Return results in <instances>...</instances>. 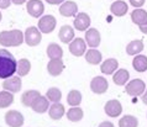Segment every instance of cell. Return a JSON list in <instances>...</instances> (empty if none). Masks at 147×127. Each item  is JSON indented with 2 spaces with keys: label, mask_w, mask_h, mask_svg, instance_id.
<instances>
[{
  "label": "cell",
  "mask_w": 147,
  "mask_h": 127,
  "mask_svg": "<svg viewBox=\"0 0 147 127\" xmlns=\"http://www.w3.org/2000/svg\"><path fill=\"white\" fill-rule=\"evenodd\" d=\"M18 69V62L7 50H0V79L13 77Z\"/></svg>",
  "instance_id": "1"
},
{
  "label": "cell",
  "mask_w": 147,
  "mask_h": 127,
  "mask_svg": "<svg viewBox=\"0 0 147 127\" xmlns=\"http://www.w3.org/2000/svg\"><path fill=\"white\" fill-rule=\"evenodd\" d=\"M22 42H25V37L20 30L0 32V44L3 47H18Z\"/></svg>",
  "instance_id": "2"
},
{
  "label": "cell",
  "mask_w": 147,
  "mask_h": 127,
  "mask_svg": "<svg viewBox=\"0 0 147 127\" xmlns=\"http://www.w3.org/2000/svg\"><path fill=\"white\" fill-rule=\"evenodd\" d=\"M146 90V84L144 80L141 79H134L131 81H129L127 85L125 87V91L130 96H140L145 93Z\"/></svg>",
  "instance_id": "3"
},
{
  "label": "cell",
  "mask_w": 147,
  "mask_h": 127,
  "mask_svg": "<svg viewBox=\"0 0 147 127\" xmlns=\"http://www.w3.org/2000/svg\"><path fill=\"white\" fill-rule=\"evenodd\" d=\"M24 37H25L26 44L30 47L37 46V44L41 42V40H42L41 31L38 30V27H35V26H30L28 28H26L25 34H24Z\"/></svg>",
  "instance_id": "4"
},
{
  "label": "cell",
  "mask_w": 147,
  "mask_h": 127,
  "mask_svg": "<svg viewBox=\"0 0 147 127\" xmlns=\"http://www.w3.org/2000/svg\"><path fill=\"white\" fill-rule=\"evenodd\" d=\"M56 17L52 15H45L38 20V30L42 34H51L56 28Z\"/></svg>",
  "instance_id": "5"
},
{
  "label": "cell",
  "mask_w": 147,
  "mask_h": 127,
  "mask_svg": "<svg viewBox=\"0 0 147 127\" xmlns=\"http://www.w3.org/2000/svg\"><path fill=\"white\" fill-rule=\"evenodd\" d=\"M5 122L9 127H21L24 125V116L16 110H9L5 114Z\"/></svg>",
  "instance_id": "6"
},
{
  "label": "cell",
  "mask_w": 147,
  "mask_h": 127,
  "mask_svg": "<svg viewBox=\"0 0 147 127\" xmlns=\"http://www.w3.org/2000/svg\"><path fill=\"white\" fill-rule=\"evenodd\" d=\"M69 52L76 57H80L87 52V42L83 38H74L69 43Z\"/></svg>",
  "instance_id": "7"
},
{
  "label": "cell",
  "mask_w": 147,
  "mask_h": 127,
  "mask_svg": "<svg viewBox=\"0 0 147 127\" xmlns=\"http://www.w3.org/2000/svg\"><path fill=\"white\" fill-rule=\"evenodd\" d=\"M26 10L32 17H40V16H42L45 11L43 3L41 0H28L26 5Z\"/></svg>",
  "instance_id": "8"
},
{
  "label": "cell",
  "mask_w": 147,
  "mask_h": 127,
  "mask_svg": "<svg viewBox=\"0 0 147 127\" xmlns=\"http://www.w3.org/2000/svg\"><path fill=\"white\" fill-rule=\"evenodd\" d=\"M105 114L109 117H117L122 112V106L119 100H109L104 106Z\"/></svg>",
  "instance_id": "9"
},
{
  "label": "cell",
  "mask_w": 147,
  "mask_h": 127,
  "mask_svg": "<svg viewBox=\"0 0 147 127\" xmlns=\"http://www.w3.org/2000/svg\"><path fill=\"white\" fill-rule=\"evenodd\" d=\"M108 88H109L108 80L104 77H95L90 81V89L95 94H104L108 90Z\"/></svg>",
  "instance_id": "10"
},
{
  "label": "cell",
  "mask_w": 147,
  "mask_h": 127,
  "mask_svg": "<svg viewBox=\"0 0 147 127\" xmlns=\"http://www.w3.org/2000/svg\"><path fill=\"white\" fill-rule=\"evenodd\" d=\"M74 28L78 31H85L88 30V27L90 26V17L88 14L85 13H79L76 15V19L73 21Z\"/></svg>",
  "instance_id": "11"
},
{
  "label": "cell",
  "mask_w": 147,
  "mask_h": 127,
  "mask_svg": "<svg viewBox=\"0 0 147 127\" xmlns=\"http://www.w3.org/2000/svg\"><path fill=\"white\" fill-rule=\"evenodd\" d=\"M59 14L66 17H71V16H76L78 14V5L74 1H64L62 3V5L59 6Z\"/></svg>",
  "instance_id": "12"
},
{
  "label": "cell",
  "mask_w": 147,
  "mask_h": 127,
  "mask_svg": "<svg viewBox=\"0 0 147 127\" xmlns=\"http://www.w3.org/2000/svg\"><path fill=\"white\" fill-rule=\"evenodd\" d=\"M21 79H20V77H10L7 78V79L4 80L3 83V88L7 90V91L10 93H18L20 91V89H21Z\"/></svg>",
  "instance_id": "13"
},
{
  "label": "cell",
  "mask_w": 147,
  "mask_h": 127,
  "mask_svg": "<svg viewBox=\"0 0 147 127\" xmlns=\"http://www.w3.org/2000/svg\"><path fill=\"white\" fill-rule=\"evenodd\" d=\"M85 42L89 47L95 48L100 44V34L96 28H88L85 32Z\"/></svg>",
  "instance_id": "14"
},
{
  "label": "cell",
  "mask_w": 147,
  "mask_h": 127,
  "mask_svg": "<svg viewBox=\"0 0 147 127\" xmlns=\"http://www.w3.org/2000/svg\"><path fill=\"white\" fill-rule=\"evenodd\" d=\"M64 69V64L62 59H51L47 64V71L48 74L52 77H58Z\"/></svg>",
  "instance_id": "15"
},
{
  "label": "cell",
  "mask_w": 147,
  "mask_h": 127,
  "mask_svg": "<svg viewBox=\"0 0 147 127\" xmlns=\"http://www.w3.org/2000/svg\"><path fill=\"white\" fill-rule=\"evenodd\" d=\"M129 10V6L127 4L125 1H122V0H117V1H114L111 4V6H110V11H111L113 15L117 16V17H121V16L126 15Z\"/></svg>",
  "instance_id": "16"
},
{
  "label": "cell",
  "mask_w": 147,
  "mask_h": 127,
  "mask_svg": "<svg viewBox=\"0 0 147 127\" xmlns=\"http://www.w3.org/2000/svg\"><path fill=\"white\" fill-rule=\"evenodd\" d=\"M58 37L63 43H69L74 40V30L69 25H63L59 28Z\"/></svg>",
  "instance_id": "17"
},
{
  "label": "cell",
  "mask_w": 147,
  "mask_h": 127,
  "mask_svg": "<svg viewBox=\"0 0 147 127\" xmlns=\"http://www.w3.org/2000/svg\"><path fill=\"white\" fill-rule=\"evenodd\" d=\"M117 67H119V63H117V59L115 58H109L107 60H104L100 65V71L104 74H114L115 71H117Z\"/></svg>",
  "instance_id": "18"
},
{
  "label": "cell",
  "mask_w": 147,
  "mask_h": 127,
  "mask_svg": "<svg viewBox=\"0 0 147 127\" xmlns=\"http://www.w3.org/2000/svg\"><path fill=\"white\" fill-rule=\"evenodd\" d=\"M48 100L46 96H42V95H40L37 99H36L34 101V104H32V110H34L35 112H37V114H43V112H46L48 109Z\"/></svg>",
  "instance_id": "19"
},
{
  "label": "cell",
  "mask_w": 147,
  "mask_h": 127,
  "mask_svg": "<svg viewBox=\"0 0 147 127\" xmlns=\"http://www.w3.org/2000/svg\"><path fill=\"white\" fill-rule=\"evenodd\" d=\"M64 114H66V110L61 102H53V105H51L50 110H48V115L52 120H59L63 117Z\"/></svg>",
  "instance_id": "20"
},
{
  "label": "cell",
  "mask_w": 147,
  "mask_h": 127,
  "mask_svg": "<svg viewBox=\"0 0 147 127\" xmlns=\"http://www.w3.org/2000/svg\"><path fill=\"white\" fill-rule=\"evenodd\" d=\"M144 51V42L141 40H134L126 46V53L129 56H137Z\"/></svg>",
  "instance_id": "21"
},
{
  "label": "cell",
  "mask_w": 147,
  "mask_h": 127,
  "mask_svg": "<svg viewBox=\"0 0 147 127\" xmlns=\"http://www.w3.org/2000/svg\"><path fill=\"white\" fill-rule=\"evenodd\" d=\"M132 67L136 72L144 73L147 71V56L144 54H137L135 56V58L132 60Z\"/></svg>",
  "instance_id": "22"
},
{
  "label": "cell",
  "mask_w": 147,
  "mask_h": 127,
  "mask_svg": "<svg viewBox=\"0 0 147 127\" xmlns=\"http://www.w3.org/2000/svg\"><path fill=\"white\" fill-rule=\"evenodd\" d=\"M131 20H132L134 24H136L138 26L144 25V24L147 22V11L141 9V7L134 10L131 13Z\"/></svg>",
  "instance_id": "23"
},
{
  "label": "cell",
  "mask_w": 147,
  "mask_h": 127,
  "mask_svg": "<svg viewBox=\"0 0 147 127\" xmlns=\"http://www.w3.org/2000/svg\"><path fill=\"white\" fill-rule=\"evenodd\" d=\"M47 56L50 59H62L63 50L57 43H51L47 46Z\"/></svg>",
  "instance_id": "24"
},
{
  "label": "cell",
  "mask_w": 147,
  "mask_h": 127,
  "mask_svg": "<svg viewBox=\"0 0 147 127\" xmlns=\"http://www.w3.org/2000/svg\"><path fill=\"white\" fill-rule=\"evenodd\" d=\"M101 59H103V56H101V53L98 50L92 48V50H88V52H85V60L89 64L96 65L101 62Z\"/></svg>",
  "instance_id": "25"
},
{
  "label": "cell",
  "mask_w": 147,
  "mask_h": 127,
  "mask_svg": "<svg viewBox=\"0 0 147 127\" xmlns=\"http://www.w3.org/2000/svg\"><path fill=\"white\" fill-rule=\"evenodd\" d=\"M41 95V94L37 91V90H27V91H25L22 94L21 96V101L22 104L25 106H32V104H34V101L37 99V97Z\"/></svg>",
  "instance_id": "26"
},
{
  "label": "cell",
  "mask_w": 147,
  "mask_h": 127,
  "mask_svg": "<svg viewBox=\"0 0 147 127\" xmlns=\"http://www.w3.org/2000/svg\"><path fill=\"white\" fill-rule=\"evenodd\" d=\"M130 78V73L127 72V69H119L116 73H114L113 80L116 85H125L127 83Z\"/></svg>",
  "instance_id": "27"
},
{
  "label": "cell",
  "mask_w": 147,
  "mask_h": 127,
  "mask_svg": "<svg viewBox=\"0 0 147 127\" xmlns=\"http://www.w3.org/2000/svg\"><path fill=\"white\" fill-rule=\"evenodd\" d=\"M83 115L84 112L79 106H72V109H69L67 112V118L72 122H78L83 118Z\"/></svg>",
  "instance_id": "28"
},
{
  "label": "cell",
  "mask_w": 147,
  "mask_h": 127,
  "mask_svg": "<svg viewBox=\"0 0 147 127\" xmlns=\"http://www.w3.org/2000/svg\"><path fill=\"white\" fill-rule=\"evenodd\" d=\"M31 71V63L30 60L26 58H22L18 62V69H16V73L19 74V77H25Z\"/></svg>",
  "instance_id": "29"
},
{
  "label": "cell",
  "mask_w": 147,
  "mask_h": 127,
  "mask_svg": "<svg viewBox=\"0 0 147 127\" xmlns=\"http://www.w3.org/2000/svg\"><path fill=\"white\" fill-rule=\"evenodd\" d=\"M14 102V95L13 93L7 91V90H3L0 91V109H5Z\"/></svg>",
  "instance_id": "30"
},
{
  "label": "cell",
  "mask_w": 147,
  "mask_h": 127,
  "mask_svg": "<svg viewBox=\"0 0 147 127\" xmlns=\"http://www.w3.org/2000/svg\"><path fill=\"white\" fill-rule=\"evenodd\" d=\"M138 121L132 115H125L119 121V127H137Z\"/></svg>",
  "instance_id": "31"
},
{
  "label": "cell",
  "mask_w": 147,
  "mask_h": 127,
  "mask_svg": "<svg viewBox=\"0 0 147 127\" xmlns=\"http://www.w3.org/2000/svg\"><path fill=\"white\" fill-rule=\"evenodd\" d=\"M67 102L71 106H79L82 102V94L78 90H71L67 95Z\"/></svg>",
  "instance_id": "32"
},
{
  "label": "cell",
  "mask_w": 147,
  "mask_h": 127,
  "mask_svg": "<svg viewBox=\"0 0 147 127\" xmlns=\"http://www.w3.org/2000/svg\"><path fill=\"white\" fill-rule=\"evenodd\" d=\"M46 97L52 102H59L61 97H62V91L58 88H51L47 90Z\"/></svg>",
  "instance_id": "33"
},
{
  "label": "cell",
  "mask_w": 147,
  "mask_h": 127,
  "mask_svg": "<svg viewBox=\"0 0 147 127\" xmlns=\"http://www.w3.org/2000/svg\"><path fill=\"white\" fill-rule=\"evenodd\" d=\"M130 4L134 6V7H136V9H138V7H141V6H144V4L146 0H129Z\"/></svg>",
  "instance_id": "34"
},
{
  "label": "cell",
  "mask_w": 147,
  "mask_h": 127,
  "mask_svg": "<svg viewBox=\"0 0 147 127\" xmlns=\"http://www.w3.org/2000/svg\"><path fill=\"white\" fill-rule=\"evenodd\" d=\"M11 3V0H0V9H7Z\"/></svg>",
  "instance_id": "35"
},
{
  "label": "cell",
  "mask_w": 147,
  "mask_h": 127,
  "mask_svg": "<svg viewBox=\"0 0 147 127\" xmlns=\"http://www.w3.org/2000/svg\"><path fill=\"white\" fill-rule=\"evenodd\" d=\"M48 4H51V5H58V4H62L64 3L66 0H46Z\"/></svg>",
  "instance_id": "36"
},
{
  "label": "cell",
  "mask_w": 147,
  "mask_h": 127,
  "mask_svg": "<svg viewBox=\"0 0 147 127\" xmlns=\"http://www.w3.org/2000/svg\"><path fill=\"white\" fill-rule=\"evenodd\" d=\"M99 127H115L110 121H104V122H101V124L99 125Z\"/></svg>",
  "instance_id": "37"
},
{
  "label": "cell",
  "mask_w": 147,
  "mask_h": 127,
  "mask_svg": "<svg viewBox=\"0 0 147 127\" xmlns=\"http://www.w3.org/2000/svg\"><path fill=\"white\" fill-rule=\"evenodd\" d=\"M138 27H140V30H141L142 34L147 35V22H146V24H144V25H141V26H138Z\"/></svg>",
  "instance_id": "38"
},
{
  "label": "cell",
  "mask_w": 147,
  "mask_h": 127,
  "mask_svg": "<svg viewBox=\"0 0 147 127\" xmlns=\"http://www.w3.org/2000/svg\"><path fill=\"white\" fill-rule=\"evenodd\" d=\"M142 102L145 105H147V90H145V93L142 94Z\"/></svg>",
  "instance_id": "39"
},
{
  "label": "cell",
  "mask_w": 147,
  "mask_h": 127,
  "mask_svg": "<svg viewBox=\"0 0 147 127\" xmlns=\"http://www.w3.org/2000/svg\"><path fill=\"white\" fill-rule=\"evenodd\" d=\"M14 4H16V5H22L24 3H26V0H11Z\"/></svg>",
  "instance_id": "40"
},
{
  "label": "cell",
  "mask_w": 147,
  "mask_h": 127,
  "mask_svg": "<svg viewBox=\"0 0 147 127\" xmlns=\"http://www.w3.org/2000/svg\"><path fill=\"white\" fill-rule=\"evenodd\" d=\"M0 21H1V13H0Z\"/></svg>",
  "instance_id": "41"
}]
</instances>
